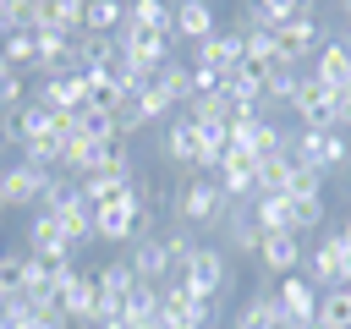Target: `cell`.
<instances>
[{"mask_svg": "<svg viewBox=\"0 0 351 329\" xmlns=\"http://www.w3.org/2000/svg\"><path fill=\"white\" fill-rule=\"evenodd\" d=\"M291 159L296 164H307V170H318V175H329V170H346L351 164V137L340 132V126H296L291 132Z\"/></svg>", "mask_w": 351, "mask_h": 329, "instance_id": "cell-1", "label": "cell"}, {"mask_svg": "<svg viewBox=\"0 0 351 329\" xmlns=\"http://www.w3.org/2000/svg\"><path fill=\"white\" fill-rule=\"evenodd\" d=\"M176 280H181L186 291H197L203 302L219 307V302L230 296V280H236V274H230V258H225L219 247H192V258L176 269Z\"/></svg>", "mask_w": 351, "mask_h": 329, "instance_id": "cell-2", "label": "cell"}, {"mask_svg": "<svg viewBox=\"0 0 351 329\" xmlns=\"http://www.w3.org/2000/svg\"><path fill=\"white\" fill-rule=\"evenodd\" d=\"M170 219H181L186 230H214L219 219H225V192H219V181L214 175H192L181 192H176V214Z\"/></svg>", "mask_w": 351, "mask_h": 329, "instance_id": "cell-3", "label": "cell"}, {"mask_svg": "<svg viewBox=\"0 0 351 329\" xmlns=\"http://www.w3.org/2000/svg\"><path fill=\"white\" fill-rule=\"evenodd\" d=\"M93 236H99V241H121V247H132V241L143 236V203H137V186H132L126 197H110V203L93 208Z\"/></svg>", "mask_w": 351, "mask_h": 329, "instance_id": "cell-4", "label": "cell"}, {"mask_svg": "<svg viewBox=\"0 0 351 329\" xmlns=\"http://www.w3.org/2000/svg\"><path fill=\"white\" fill-rule=\"evenodd\" d=\"M44 186H49V170H38V164L16 159V164H5V170H0V208H33V214H38Z\"/></svg>", "mask_w": 351, "mask_h": 329, "instance_id": "cell-5", "label": "cell"}, {"mask_svg": "<svg viewBox=\"0 0 351 329\" xmlns=\"http://www.w3.org/2000/svg\"><path fill=\"white\" fill-rule=\"evenodd\" d=\"M318 44H324L318 16H291V22L274 27V55H280V66H307V55H313Z\"/></svg>", "mask_w": 351, "mask_h": 329, "instance_id": "cell-6", "label": "cell"}, {"mask_svg": "<svg viewBox=\"0 0 351 329\" xmlns=\"http://www.w3.org/2000/svg\"><path fill=\"white\" fill-rule=\"evenodd\" d=\"M291 115L302 121V126H340L335 121V88H324L313 71H302V82H296V99H291Z\"/></svg>", "mask_w": 351, "mask_h": 329, "instance_id": "cell-7", "label": "cell"}, {"mask_svg": "<svg viewBox=\"0 0 351 329\" xmlns=\"http://www.w3.org/2000/svg\"><path fill=\"white\" fill-rule=\"evenodd\" d=\"M302 274L313 280V291L324 285V291H335V285H346V236L335 230V236H324L307 258H302Z\"/></svg>", "mask_w": 351, "mask_h": 329, "instance_id": "cell-8", "label": "cell"}, {"mask_svg": "<svg viewBox=\"0 0 351 329\" xmlns=\"http://www.w3.org/2000/svg\"><path fill=\"white\" fill-rule=\"evenodd\" d=\"M27 99H38V104H49V110H82V104H88V71L66 66V71H55V77H38V88H33Z\"/></svg>", "mask_w": 351, "mask_h": 329, "instance_id": "cell-9", "label": "cell"}, {"mask_svg": "<svg viewBox=\"0 0 351 329\" xmlns=\"http://www.w3.org/2000/svg\"><path fill=\"white\" fill-rule=\"evenodd\" d=\"M126 263H132V274H137L143 285H165V280L176 274V263H170V252H165L159 230H143V236L126 247Z\"/></svg>", "mask_w": 351, "mask_h": 329, "instance_id": "cell-10", "label": "cell"}, {"mask_svg": "<svg viewBox=\"0 0 351 329\" xmlns=\"http://www.w3.org/2000/svg\"><path fill=\"white\" fill-rule=\"evenodd\" d=\"M214 181H219L225 203H252V197H258V159H252V154H241V148H230V154H225V164L214 170Z\"/></svg>", "mask_w": 351, "mask_h": 329, "instance_id": "cell-11", "label": "cell"}, {"mask_svg": "<svg viewBox=\"0 0 351 329\" xmlns=\"http://www.w3.org/2000/svg\"><path fill=\"white\" fill-rule=\"evenodd\" d=\"M302 258H307V241L302 236H291V230H274V236H263V247H258V263H263V274H302Z\"/></svg>", "mask_w": 351, "mask_h": 329, "instance_id": "cell-12", "label": "cell"}, {"mask_svg": "<svg viewBox=\"0 0 351 329\" xmlns=\"http://www.w3.org/2000/svg\"><path fill=\"white\" fill-rule=\"evenodd\" d=\"M71 66H77V71H115V66H121L115 33H77V38H71Z\"/></svg>", "mask_w": 351, "mask_h": 329, "instance_id": "cell-13", "label": "cell"}, {"mask_svg": "<svg viewBox=\"0 0 351 329\" xmlns=\"http://www.w3.org/2000/svg\"><path fill=\"white\" fill-rule=\"evenodd\" d=\"M219 230H225V247H230V252H241V258H258V247H263V230H258V219H252V203H225V219H219Z\"/></svg>", "mask_w": 351, "mask_h": 329, "instance_id": "cell-14", "label": "cell"}, {"mask_svg": "<svg viewBox=\"0 0 351 329\" xmlns=\"http://www.w3.org/2000/svg\"><path fill=\"white\" fill-rule=\"evenodd\" d=\"M170 11H176V38H186V44H203L208 33H219L214 0H170Z\"/></svg>", "mask_w": 351, "mask_h": 329, "instance_id": "cell-15", "label": "cell"}, {"mask_svg": "<svg viewBox=\"0 0 351 329\" xmlns=\"http://www.w3.org/2000/svg\"><path fill=\"white\" fill-rule=\"evenodd\" d=\"M241 55H247V49H241V38H236V33H208L203 44H192L186 66H214L219 77H230V71L241 66Z\"/></svg>", "mask_w": 351, "mask_h": 329, "instance_id": "cell-16", "label": "cell"}, {"mask_svg": "<svg viewBox=\"0 0 351 329\" xmlns=\"http://www.w3.org/2000/svg\"><path fill=\"white\" fill-rule=\"evenodd\" d=\"M274 296H280V307H285V324H313V318H318V291H313L307 274H280Z\"/></svg>", "mask_w": 351, "mask_h": 329, "instance_id": "cell-17", "label": "cell"}, {"mask_svg": "<svg viewBox=\"0 0 351 329\" xmlns=\"http://www.w3.org/2000/svg\"><path fill=\"white\" fill-rule=\"evenodd\" d=\"M307 71L324 82V88H351V49L340 44V38H324L318 49H313V60H307Z\"/></svg>", "mask_w": 351, "mask_h": 329, "instance_id": "cell-18", "label": "cell"}, {"mask_svg": "<svg viewBox=\"0 0 351 329\" xmlns=\"http://www.w3.org/2000/svg\"><path fill=\"white\" fill-rule=\"evenodd\" d=\"M132 291H137V274H132V263H126V258H115V263H104V269H99L104 318H121V313H126V302H132Z\"/></svg>", "mask_w": 351, "mask_h": 329, "instance_id": "cell-19", "label": "cell"}, {"mask_svg": "<svg viewBox=\"0 0 351 329\" xmlns=\"http://www.w3.org/2000/svg\"><path fill=\"white\" fill-rule=\"evenodd\" d=\"M159 154L170 159V164H197V126L176 110L170 121H165V137H159Z\"/></svg>", "mask_w": 351, "mask_h": 329, "instance_id": "cell-20", "label": "cell"}, {"mask_svg": "<svg viewBox=\"0 0 351 329\" xmlns=\"http://www.w3.org/2000/svg\"><path fill=\"white\" fill-rule=\"evenodd\" d=\"M55 225H60V236H66V241H71L77 252L99 241V236H93V208H88L82 197H71V203H60V208H55Z\"/></svg>", "mask_w": 351, "mask_h": 329, "instance_id": "cell-21", "label": "cell"}, {"mask_svg": "<svg viewBox=\"0 0 351 329\" xmlns=\"http://www.w3.org/2000/svg\"><path fill=\"white\" fill-rule=\"evenodd\" d=\"M280 324H285L280 296H274V291H258V296H247V302H241V313H236V324H230V329H280Z\"/></svg>", "mask_w": 351, "mask_h": 329, "instance_id": "cell-22", "label": "cell"}, {"mask_svg": "<svg viewBox=\"0 0 351 329\" xmlns=\"http://www.w3.org/2000/svg\"><path fill=\"white\" fill-rule=\"evenodd\" d=\"M225 154H230V126H197V164L192 170L214 175L225 164Z\"/></svg>", "mask_w": 351, "mask_h": 329, "instance_id": "cell-23", "label": "cell"}, {"mask_svg": "<svg viewBox=\"0 0 351 329\" xmlns=\"http://www.w3.org/2000/svg\"><path fill=\"white\" fill-rule=\"evenodd\" d=\"M252 219H258L263 236L291 230V197H285V192H258V197H252Z\"/></svg>", "mask_w": 351, "mask_h": 329, "instance_id": "cell-24", "label": "cell"}, {"mask_svg": "<svg viewBox=\"0 0 351 329\" xmlns=\"http://www.w3.org/2000/svg\"><path fill=\"white\" fill-rule=\"evenodd\" d=\"M126 93H132V88H126L115 71H88V104H93V110H110V115H115V110L126 104Z\"/></svg>", "mask_w": 351, "mask_h": 329, "instance_id": "cell-25", "label": "cell"}, {"mask_svg": "<svg viewBox=\"0 0 351 329\" xmlns=\"http://www.w3.org/2000/svg\"><path fill=\"white\" fill-rule=\"evenodd\" d=\"M71 137H93V143H115L121 132H115V115H110V110H93V104H82V110H71Z\"/></svg>", "mask_w": 351, "mask_h": 329, "instance_id": "cell-26", "label": "cell"}, {"mask_svg": "<svg viewBox=\"0 0 351 329\" xmlns=\"http://www.w3.org/2000/svg\"><path fill=\"white\" fill-rule=\"evenodd\" d=\"M126 22L154 27V33H176V11H170V0H126Z\"/></svg>", "mask_w": 351, "mask_h": 329, "instance_id": "cell-27", "label": "cell"}, {"mask_svg": "<svg viewBox=\"0 0 351 329\" xmlns=\"http://www.w3.org/2000/svg\"><path fill=\"white\" fill-rule=\"evenodd\" d=\"M33 55H38V38H33L27 27H16V33H5V38H0V60H5L11 71H22V77H27V71H33Z\"/></svg>", "mask_w": 351, "mask_h": 329, "instance_id": "cell-28", "label": "cell"}, {"mask_svg": "<svg viewBox=\"0 0 351 329\" xmlns=\"http://www.w3.org/2000/svg\"><path fill=\"white\" fill-rule=\"evenodd\" d=\"M22 159L38 164V170H60V159H66V132H44V137L22 143Z\"/></svg>", "mask_w": 351, "mask_h": 329, "instance_id": "cell-29", "label": "cell"}, {"mask_svg": "<svg viewBox=\"0 0 351 329\" xmlns=\"http://www.w3.org/2000/svg\"><path fill=\"white\" fill-rule=\"evenodd\" d=\"M291 175H296V159L291 154L258 159V192H291Z\"/></svg>", "mask_w": 351, "mask_h": 329, "instance_id": "cell-30", "label": "cell"}, {"mask_svg": "<svg viewBox=\"0 0 351 329\" xmlns=\"http://www.w3.org/2000/svg\"><path fill=\"white\" fill-rule=\"evenodd\" d=\"M121 22H126V0H88L82 33H121Z\"/></svg>", "mask_w": 351, "mask_h": 329, "instance_id": "cell-31", "label": "cell"}, {"mask_svg": "<svg viewBox=\"0 0 351 329\" xmlns=\"http://www.w3.org/2000/svg\"><path fill=\"white\" fill-rule=\"evenodd\" d=\"M318 324L324 329H351V285H335L318 296Z\"/></svg>", "mask_w": 351, "mask_h": 329, "instance_id": "cell-32", "label": "cell"}, {"mask_svg": "<svg viewBox=\"0 0 351 329\" xmlns=\"http://www.w3.org/2000/svg\"><path fill=\"white\" fill-rule=\"evenodd\" d=\"M324 225V197H291V236H307Z\"/></svg>", "mask_w": 351, "mask_h": 329, "instance_id": "cell-33", "label": "cell"}, {"mask_svg": "<svg viewBox=\"0 0 351 329\" xmlns=\"http://www.w3.org/2000/svg\"><path fill=\"white\" fill-rule=\"evenodd\" d=\"M159 241H165V252H170V263L181 269V263L192 258V247H197V230H186L181 219H170V230H159Z\"/></svg>", "mask_w": 351, "mask_h": 329, "instance_id": "cell-34", "label": "cell"}, {"mask_svg": "<svg viewBox=\"0 0 351 329\" xmlns=\"http://www.w3.org/2000/svg\"><path fill=\"white\" fill-rule=\"evenodd\" d=\"M22 104H27V77L22 71H5L0 77V115H16Z\"/></svg>", "mask_w": 351, "mask_h": 329, "instance_id": "cell-35", "label": "cell"}, {"mask_svg": "<svg viewBox=\"0 0 351 329\" xmlns=\"http://www.w3.org/2000/svg\"><path fill=\"white\" fill-rule=\"evenodd\" d=\"M22 258L27 252H0V302L5 296H22Z\"/></svg>", "mask_w": 351, "mask_h": 329, "instance_id": "cell-36", "label": "cell"}, {"mask_svg": "<svg viewBox=\"0 0 351 329\" xmlns=\"http://www.w3.org/2000/svg\"><path fill=\"white\" fill-rule=\"evenodd\" d=\"M285 197H324V175H318V170H307V164H296L291 192H285Z\"/></svg>", "mask_w": 351, "mask_h": 329, "instance_id": "cell-37", "label": "cell"}, {"mask_svg": "<svg viewBox=\"0 0 351 329\" xmlns=\"http://www.w3.org/2000/svg\"><path fill=\"white\" fill-rule=\"evenodd\" d=\"M16 27H22V16H16L11 5H0V38H5V33H16Z\"/></svg>", "mask_w": 351, "mask_h": 329, "instance_id": "cell-38", "label": "cell"}, {"mask_svg": "<svg viewBox=\"0 0 351 329\" xmlns=\"http://www.w3.org/2000/svg\"><path fill=\"white\" fill-rule=\"evenodd\" d=\"M0 329H33V324H16V318H5V313H0Z\"/></svg>", "mask_w": 351, "mask_h": 329, "instance_id": "cell-39", "label": "cell"}, {"mask_svg": "<svg viewBox=\"0 0 351 329\" xmlns=\"http://www.w3.org/2000/svg\"><path fill=\"white\" fill-rule=\"evenodd\" d=\"M93 329H126V318H104V324H93Z\"/></svg>", "mask_w": 351, "mask_h": 329, "instance_id": "cell-40", "label": "cell"}, {"mask_svg": "<svg viewBox=\"0 0 351 329\" xmlns=\"http://www.w3.org/2000/svg\"><path fill=\"white\" fill-rule=\"evenodd\" d=\"M197 329H230V324H219V318H203V324H197Z\"/></svg>", "mask_w": 351, "mask_h": 329, "instance_id": "cell-41", "label": "cell"}, {"mask_svg": "<svg viewBox=\"0 0 351 329\" xmlns=\"http://www.w3.org/2000/svg\"><path fill=\"white\" fill-rule=\"evenodd\" d=\"M340 16H346V22H351V0H340Z\"/></svg>", "mask_w": 351, "mask_h": 329, "instance_id": "cell-42", "label": "cell"}, {"mask_svg": "<svg viewBox=\"0 0 351 329\" xmlns=\"http://www.w3.org/2000/svg\"><path fill=\"white\" fill-rule=\"evenodd\" d=\"M340 44H346V49H351V22H346V33H340Z\"/></svg>", "mask_w": 351, "mask_h": 329, "instance_id": "cell-43", "label": "cell"}, {"mask_svg": "<svg viewBox=\"0 0 351 329\" xmlns=\"http://www.w3.org/2000/svg\"><path fill=\"white\" fill-rule=\"evenodd\" d=\"M0 148H5V137H0Z\"/></svg>", "mask_w": 351, "mask_h": 329, "instance_id": "cell-44", "label": "cell"}, {"mask_svg": "<svg viewBox=\"0 0 351 329\" xmlns=\"http://www.w3.org/2000/svg\"><path fill=\"white\" fill-rule=\"evenodd\" d=\"M346 175H351V164H346Z\"/></svg>", "mask_w": 351, "mask_h": 329, "instance_id": "cell-45", "label": "cell"}]
</instances>
